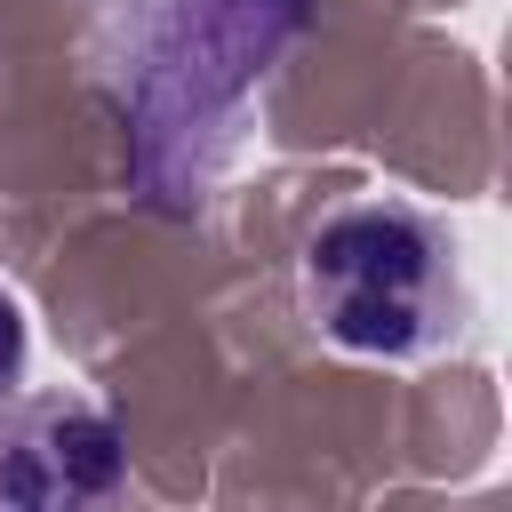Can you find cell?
Instances as JSON below:
<instances>
[{"instance_id":"cell-3","label":"cell","mask_w":512,"mask_h":512,"mask_svg":"<svg viewBox=\"0 0 512 512\" xmlns=\"http://www.w3.org/2000/svg\"><path fill=\"white\" fill-rule=\"evenodd\" d=\"M16 384H24V312L16 296H0V400H16Z\"/></svg>"},{"instance_id":"cell-1","label":"cell","mask_w":512,"mask_h":512,"mask_svg":"<svg viewBox=\"0 0 512 512\" xmlns=\"http://www.w3.org/2000/svg\"><path fill=\"white\" fill-rule=\"evenodd\" d=\"M304 304L320 336L376 360L440 352L464 328V272L440 216L400 200H352L304 240Z\"/></svg>"},{"instance_id":"cell-2","label":"cell","mask_w":512,"mask_h":512,"mask_svg":"<svg viewBox=\"0 0 512 512\" xmlns=\"http://www.w3.org/2000/svg\"><path fill=\"white\" fill-rule=\"evenodd\" d=\"M120 424L88 400H0V512H112Z\"/></svg>"}]
</instances>
